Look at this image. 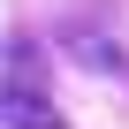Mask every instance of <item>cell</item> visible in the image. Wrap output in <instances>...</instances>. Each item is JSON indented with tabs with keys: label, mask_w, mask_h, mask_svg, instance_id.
Segmentation results:
<instances>
[{
	"label": "cell",
	"mask_w": 129,
	"mask_h": 129,
	"mask_svg": "<svg viewBox=\"0 0 129 129\" xmlns=\"http://www.w3.org/2000/svg\"><path fill=\"white\" fill-rule=\"evenodd\" d=\"M0 129H61V106L46 91V61L30 38H0Z\"/></svg>",
	"instance_id": "1"
},
{
	"label": "cell",
	"mask_w": 129,
	"mask_h": 129,
	"mask_svg": "<svg viewBox=\"0 0 129 129\" xmlns=\"http://www.w3.org/2000/svg\"><path fill=\"white\" fill-rule=\"evenodd\" d=\"M61 46H69V61H84V69H106V76H129V53H121V46H106L99 30H69Z\"/></svg>",
	"instance_id": "2"
}]
</instances>
